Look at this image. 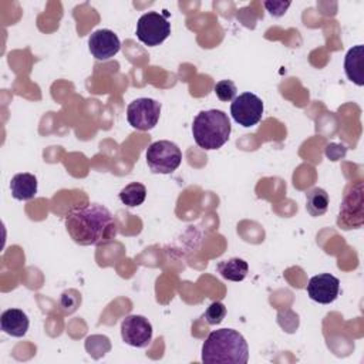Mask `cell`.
<instances>
[{"mask_svg": "<svg viewBox=\"0 0 364 364\" xmlns=\"http://www.w3.org/2000/svg\"><path fill=\"white\" fill-rule=\"evenodd\" d=\"M146 164L154 173H172L182 161V152L175 142L162 139L152 142L145 154Z\"/></svg>", "mask_w": 364, "mask_h": 364, "instance_id": "obj_4", "label": "cell"}, {"mask_svg": "<svg viewBox=\"0 0 364 364\" xmlns=\"http://www.w3.org/2000/svg\"><path fill=\"white\" fill-rule=\"evenodd\" d=\"M225 316H226V307L220 301H213L212 304H209V307L206 309V311L203 314L206 323L210 326L220 324L223 321Z\"/></svg>", "mask_w": 364, "mask_h": 364, "instance_id": "obj_18", "label": "cell"}, {"mask_svg": "<svg viewBox=\"0 0 364 364\" xmlns=\"http://www.w3.org/2000/svg\"><path fill=\"white\" fill-rule=\"evenodd\" d=\"M135 34L145 46L155 47L164 43L171 34V23L164 14L158 11H148L139 17Z\"/></svg>", "mask_w": 364, "mask_h": 364, "instance_id": "obj_6", "label": "cell"}, {"mask_svg": "<svg viewBox=\"0 0 364 364\" xmlns=\"http://www.w3.org/2000/svg\"><path fill=\"white\" fill-rule=\"evenodd\" d=\"M10 191L14 199L30 200L37 193V178L28 172L17 173L11 178Z\"/></svg>", "mask_w": 364, "mask_h": 364, "instance_id": "obj_14", "label": "cell"}, {"mask_svg": "<svg viewBox=\"0 0 364 364\" xmlns=\"http://www.w3.org/2000/svg\"><path fill=\"white\" fill-rule=\"evenodd\" d=\"M1 330L11 337H23L30 326L27 314L20 309H9L0 317Z\"/></svg>", "mask_w": 364, "mask_h": 364, "instance_id": "obj_12", "label": "cell"}, {"mask_svg": "<svg viewBox=\"0 0 364 364\" xmlns=\"http://www.w3.org/2000/svg\"><path fill=\"white\" fill-rule=\"evenodd\" d=\"M161 115V102L154 98H136L127 107V119L129 125L139 131L152 129Z\"/></svg>", "mask_w": 364, "mask_h": 364, "instance_id": "obj_7", "label": "cell"}, {"mask_svg": "<svg viewBox=\"0 0 364 364\" xmlns=\"http://www.w3.org/2000/svg\"><path fill=\"white\" fill-rule=\"evenodd\" d=\"M330 203L328 193L323 188H311L306 193V210L311 216H321L327 212Z\"/></svg>", "mask_w": 364, "mask_h": 364, "instance_id": "obj_16", "label": "cell"}, {"mask_svg": "<svg viewBox=\"0 0 364 364\" xmlns=\"http://www.w3.org/2000/svg\"><path fill=\"white\" fill-rule=\"evenodd\" d=\"M146 198V188L139 182H131L119 192V199L124 205L134 208L144 203Z\"/></svg>", "mask_w": 364, "mask_h": 364, "instance_id": "obj_17", "label": "cell"}, {"mask_svg": "<svg viewBox=\"0 0 364 364\" xmlns=\"http://www.w3.org/2000/svg\"><path fill=\"white\" fill-rule=\"evenodd\" d=\"M70 237L81 246H105L117 237V222L112 213L100 203L71 209L65 215Z\"/></svg>", "mask_w": 364, "mask_h": 364, "instance_id": "obj_1", "label": "cell"}, {"mask_svg": "<svg viewBox=\"0 0 364 364\" xmlns=\"http://www.w3.org/2000/svg\"><path fill=\"white\" fill-rule=\"evenodd\" d=\"M216 269L223 279L230 282H242L249 272L247 263L240 257H232V259L219 262Z\"/></svg>", "mask_w": 364, "mask_h": 364, "instance_id": "obj_15", "label": "cell"}, {"mask_svg": "<svg viewBox=\"0 0 364 364\" xmlns=\"http://www.w3.org/2000/svg\"><path fill=\"white\" fill-rule=\"evenodd\" d=\"M249 347L245 337L233 328L212 331L202 346V361L208 364H246Z\"/></svg>", "mask_w": 364, "mask_h": 364, "instance_id": "obj_2", "label": "cell"}, {"mask_svg": "<svg viewBox=\"0 0 364 364\" xmlns=\"http://www.w3.org/2000/svg\"><path fill=\"white\" fill-rule=\"evenodd\" d=\"M121 48V41L118 36L108 28L95 30L88 38L90 53L100 61H107L112 58Z\"/></svg>", "mask_w": 364, "mask_h": 364, "instance_id": "obj_11", "label": "cell"}, {"mask_svg": "<svg viewBox=\"0 0 364 364\" xmlns=\"http://www.w3.org/2000/svg\"><path fill=\"white\" fill-rule=\"evenodd\" d=\"M215 94L220 101H233L236 98V85L232 80H222L215 84Z\"/></svg>", "mask_w": 364, "mask_h": 364, "instance_id": "obj_19", "label": "cell"}, {"mask_svg": "<svg viewBox=\"0 0 364 364\" xmlns=\"http://www.w3.org/2000/svg\"><path fill=\"white\" fill-rule=\"evenodd\" d=\"M364 222V200H363V182H357L346 193L340 213L337 218V226L343 230L358 229Z\"/></svg>", "mask_w": 364, "mask_h": 364, "instance_id": "obj_5", "label": "cell"}, {"mask_svg": "<svg viewBox=\"0 0 364 364\" xmlns=\"http://www.w3.org/2000/svg\"><path fill=\"white\" fill-rule=\"evenodd\" d=\"M347 78L355 85H364V46L358 44L350 48L344 58Z\"/></svg>", "mask_w": 364, "mask_h": 364, "instance_id": "obj_13", "label": "cell"}, {"mask_svg": "<svg viewBox=\"0 0 364 364\" xmlns=\"http://www.w3.org/2000/svg\"><path fill=\"white\" fill-rule=\"evenodd\" d=\"M230 131L228 114L220 109L200 111L192 124V135L196 145L208 151L223 146L229 139Z\"/></svg>", "mask_w": 364, "mask_h": 364, "instance_id": "obj_3", "label": "cell"}, {"mask_svg": "<svg viewBox=\"0 0 364 364\" xmlns=\"http://www.w3.org/2000/svg\"><path fill=\"white\" fill-rule=\"evenodd\" d=\"M289 6H290V1H264V7L274 17L283 16L289 9Z\"/></svg>", "mask_w": 364, "mask_h": 364, "instance_id": "obj_20", "label": "cell"}, {"mask_svg": "<svg viewBox=\"0 0 364 364\" xmlns=\"http://www.w3.org/2000/svg\"><path fill=\"white\" fill-rule=\"evenodd\" d=\"M340 291V280L330 273L313 276L307 283V294L311 300L320 304L333 303Z\"/></svg>", "mask_w": 364, "mask_h": 364, "instance_id": "obj_10", "label": "cell"}, {"mask_svg": "<svg viewBox=\"0 0 364 364\" xmlns=\"http://www.w3.org/2000/svg\"><path fill=\"white\" fill-rule=\"evenodd\" d=\"M230 114L239 125L245 128L253 127L262 119L263 102L256 94L243 92L232 101Z\"/></svg>", "mask_w": 364, "mask_h": 364, "instance_id": "obj_8", "label": "cell"}, {"mask_svg": "<svg viewBox=\"0 0 364 364\" xmlns=\"http://www.w3.org/2000/svg\"><path fill=\"white\" fill-rule=\"evenodd\" d=\"M121 337L125 344L136 348H144L152 340V326L144 316H127L121 321Z\"/></svg>", "mask_w": 364, "mask_h": 364, "instance_id": "obj_9", "label": "cell"}]
</instances>
